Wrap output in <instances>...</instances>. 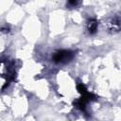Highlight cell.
<instances>
[{"instance_id":"1","label":"cell","mask_w":121,"mask_h":121,"mask_svg":"<svg viewBox=\"0 0 121 121\" xmlns=\"http://www.w3.org/2000/svg\"><path fill=\"white\" fill-rule=\"evenodd\" d=\"M75 57V53L69 49H59L52 55V61L58 64H65L70 62Z\"/></svg>"},{"instance_id":"2","label":"cell","mask_w":121,"mask_h":121,"mask_svg":"<svg viewBox=\"0 0 121 121\" xmlns=\"http://www.w3.org/2000/svg\"><path fill=\"white\" fill-rule=\"evenodd\" d=\"M108 28L112 33L121 30V13L115 14L108 23Z\"/></svg>"},{"instance_id":"3","label":"cell","mask_w":121,"mask_h":121,"mask_svg":"<svg viewBox=\"0 0 121 121\" xmlns=\"http://www.w3.org/2000/svg\"><path fill=\"white\" fill-rule=\"evenodd\" d=\"M97 26H98V22L95 20V19H89L87 21V24H86V27H87V30L90 34H95L96 32V29H97Z\"/></svg>"},{"instance_id":"4","label":"cell","mask_w":121,"mask_h":121,"mask_svg":"<svg viewBox=\"0 0 121 121\" xmlns=\"http://www.w3.org/2000/svg\"><path fill=\"white\" fill-rule=\"evenodd\" d=\"M78 0H67V4L70 6V7H75L77 6Z\"/></svg>"}]
</instances>
